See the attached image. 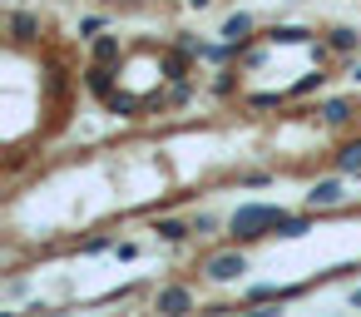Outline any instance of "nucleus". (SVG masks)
Here are the masks:
<instances>
[{"label": "nucleus", "instance_id": "obj_8", "mask_svg": "<svg viewBox=\"0 0 361 317\" xmlns=\"http://www.w3.org/2000/svg\"><path fill=\"white\" fill-rule=\"evenodd\" d=\"M317 114H322V124H351L361 109H356V100H346V95H341V100H322V104H317Z\"/></svg>", "mask_w": 361, "mask_h": 317}, {"label": "nucleus", "instance_id": "obj_6", "mask_svg": "<svg viewBox=\"0 0 361 317\" xmlns=\"http://www.w3.org/2000/svg\"><path fill=\"white\" fill-rule=\"evenodd\" d=\"M341 203V179H317L312 189H307V208L312 213H326V208H336Z\"/></svg>", "mask_w": 361, "mask_h": 317}, {"label": "nucleus", "instance_id": "obj_12", "mask_svg": "<svg viewBox=\"0 0 361 317\" xmlns=\"http://www.w3.org/2000/svg\"><path fill=\"white\" fill-rule=\"evenodd\" d=\"M326 45L346 60L351 50H361V30H351V25H331V30H326Z\"/></svg>", "mask_w": 361, "mask_h": 317}, {"label": "nucleus", "instance_id": "obj_26", "mask_svg": "<svg viewBox=\"0 0 361 317\" xmlns=\"http://www.w3.org/2000/svg\"><path fill=\"white\" fill-rule=\"evenodd\" d=\"M351 307H361V287H356V292H351Z\"/></svg>", "mask_w": 361, "mask_h": 317}, {"label": "nucleus", "instance_id": "obj_24", "mask_svg": "<svg viewBox=\"0 0 361 317\" xmlns=\"http://www.w3.org/2000/svg\"><path fill=\"white\" fill-rule=\"evenodd\" d=\"M346 75H351V85H361V65H356L351 55H346Z\"/></svg>", "mask_w": 361, "mask_h": 317}, {"label": "nucleus", "instance_id": "obj_10", "mask_svg": "<svg viewBox=\"0 0 361 317\" xmlns=\"http://www.w3.org/2000/svg\"><path fill=\"white\" fill-rule=\"evenodd\" d=\"M223 40H233V45H247L252 40V16L247 11H233L228 20H223V30H218Z\"/></svg>", "mask_w": 361, "mask_h": 317}, {"label": "nucleus", "instance_id": "obj_23", "mask_svg": "<svg viewBox=\"0 0 361 317\" xmlns=\"http://www.w3.org/2000/svg\"><path fill=\"white\" fill-rule=\"evenodd\" d=\"M114 258H119V263H134V258H139V243H114Z\"/></svg>", "mask_w": 361, "mask_h": 317}, {"label": "nucleus", "instance_id": "obj_22", "mask_svg": "<svg viewBox=\"0 0 361 317\" xmlns=\"http://www.w3.org/2000/svg\"><path fill=\"white\" fill-rule=\"evenodd\" d=\"M282 100H287V95H247V104H252V109H277Z\"/></svg>", "mask_w": 361, "mask_h": 317}, {"label": "nucleus", "instance_id": "obj_11", "mask_svg": "<svg viewBox=\"0 0 361 317\" xmlns=\"http://www.w3.org/2000/svg\"><path fill=\"white\" fill-rule=\"evenodd\" d=\"M154 238L159 243H188L193 223H183V218H154Z\"/></svg>", "mask_w": 361, "mask_h": 317}, {"label": "nucleus", "instance_id": "obj_13", "mask_svg": "<svg viewBox=\"0 0 361 317\" xmlns=\"http://www.w3.org/2000/svg\"><path fill=\"white\" fill-rule=\"evenodd\" d=\"M326 80H331V75H326V65H317L312 75H302V80H297V85L287 90V100H307V95H322V90H326Z\"/></svg>", "mask_w": 361, "mask_h": 317}, {"label": "nucleus", "instance_id": "obj_18", "mask_svg": "<svg viewBox=\"0 0 361 317\" xmlns=\"http://www.w3.org/2000/svg\"><path fill=\"white\" fill-rule=\"evenodd\" d=\"M238 80H243V75H238V65H223V70H218V80H213V95H233V90H238Z\"/></svg>", "mask_w": 361, "mask_h": 317}, {"label": "nucleus", "instance_id": "obj_15", "mask_svg": "<svg viewBox=\"0 0 361 317\" xmlns=\"http://www.w3.org/2000/svg\"><path fill=\"white\" fill-rule=\"evenodd\" d=\"M302 233H312V213H282L272 228V238H302Z\"/></svg>", "mask_w": 361, "mask_h": 317}, {"label": "nucleus", "instance_id": "obj_7", "mask_svg": "<svg viewBox=\"0 0 361 317\" xmlns=\"http://www.w3.org/2000/svg\"><path fill=\"white\" fill-rule=\"evenodd\" d=\"M159 70H164V80H188V75H193V55H188L183 45L159 50Z\"/></svg>", "mask_w": 361, "mask_h": 317}, {"label": "nucleus", "instance_id": "obj_25", "mask_svg": "<svg viewBox=\"0 0 361 317\" xmlns=\"http://www.w3.org/2000/svg\"><path fill=\"white\" fill-rule=\"evenodd\" d=\"M213 6V0H188V11H208Z\"/></svg>", "mask_w": 361, "mask_h": 317}, {"label": "nucleus", "instance_id": "obj_21", "mask_svg": "<svg viewBox=\"0 0 361 317\" xmlns=\"http://www.w3.org/2000/svg\"><path fill=\"white\" fill-rule=\"evenodd\" d=\"M99 30H104V16H85L80 20V40H94Z\"/></svg>", "mask_w": 361, "mask_h": 317}, {"label": "nucleus", "instance_id": "obj_4", "mask_svg": "<svg viewBox=\"0 0 361 317\" xmlns=\"http://www.w3.org/2000/svg\"><path fill=\"white\" fill-rule=\"evenodd\" d=\"M193 307H198V292L183 282H164L154 292V312H193Z\"/></svg>", "mask_w": 361, "mask_h": 317}, {"label": "nucleus", "instance_id": "obj_1", "mask_svg": "<svg viewBox=\"0 0 361 317\" xmlns=\"http://www.w3.org/2000/svg\"><path fill=\"white\" fill-rule=\"evenodd\" d=\"M287 208H277V203H243L233 218H228V238L233 243H257V238H272V228H277V218H282Z\"/></svg>", "mask_w": 361, "mask_h": 317}, {"label": "nucleus", "instance_id": "obj_3", "mask_svg": "<svg viewBox=\"0 0 361 317\" xmlns=\"http://www.w3.org/2000/svg\"><path fill=\"white\" fill-rule=\"evenodd\" d=\"M85 90L104 104V100L119 90V70H114V65H104V60H90V65H85Z\"/></svg>", "mask_w": 361, "mask_h": 317}, {"label": "nucleus", "instance_id": "obj_27", "mask_svg": "<svg viewBox=\"0 0 361 317\" xmlns=\"http://www.w3.org/2000/svg\"><path fill=\"white\" fill-rule=\"evenodd\" d=\"M6 6H11V0H6Z\"/></svg>", "mask_w": 361, "mask_h": 317}, {"label": "nucleus", "instance_id": "obj_17", "mask_svg": "<svg viewBox=\"0 0 361 317\" xmlns=\"http://www.w3.org/2000/svg\"><path fill=\"white\" fill-rule=\"evenodd\" d=\"M331 164H336V174H361V139H351V144H341Z\"/></svg>", "mask_w": 361, "mask_h": 317}, {"label": "nucleus", "instance_id": "obj_9", "mask_svg": "<svg viewBox=\"0 0 361 317\" xmlns=\"http://www.w3.org/2000/svg\"><path fill=\"white\" fill-rule=\"evenodd\" d=\"M262 45H312V30L307 25H272V30H262Z\"/></svg>", "mask_w": 361, "mask_h": 317}, {"label": "nucleus", "instance_id": "obj_2", "mask_svg": "<svg viewBox=\"0 0 361 317\" xmlns=\"http://www.w3.org/2000/svg\"><path fill=\"white\" fill-rule=\"evenodd\" d=\"M198 273H203L208 282H238V277L247 273V258H243L238 248H223V253H213V258H208Z\"/></svg>", "mask_w": 361, "mask_h": 317}, {"label": "nucleus", "instance_id": "obj_14", "mask_svg": "<svg viewBox=\"0 0 361 317\" xmlns=\"http://www.w3.org/2000/svg\"><path fill=\"white\" fill-rule=\"evenodd\" d=\"M119 55H124V40H119V35H94V40H90V60H104V65H114Z\"/></svg>", "mask_w": 361, "mask_h": 317}, {"label": "nucleus", "instance_id": "obj_19", "mask_svg": "<svg viewBox=\"0 0 361 317\" xmlns=\"http://www.w3.org/2000/svg\"><path fill=\"white\" fill-rule=\"evenodd\" d=\"M272 184V174L267 169H252V174H238V189H267Z\"/></svg>", "mask_w": 361, "mask_h": 317}, {"label": "nucleus", "instance_id": "obj_16", "mask_svg": "<svg viewBox=\"0 0 361 317\" xmlns=\"http://www.w3.org/2000/svg\"><path fill=\"white\" fill-rule=\"evenodd\" d=\"M114 243H119V238H109V233H90V238H75V253L99 258V253H114Z\"/></svg>", "mask_w": 361, "mask_h": 317}, {"label": "nucleus", "instance_id": "obj_5", "mask_svg": "<svg viewBox=\"0 0 361 317\" xmlns=\"http://www.w3.org/2000/svg\"><path fill=\"white\" fill-rule=\"evenodd\" d=\"M6 35H11V45H35L40 40V16L35 11H11Z\"/></svg>", "mask_w": 361, "mask_h": 317}, {"label": "nucleus", "instance_id": "obj_20", "mask_svg": "<svg viewBox=\"0 0 361 317\" xmlns=\"http://www.w3.org/2000/svg\"><path fill=\"white\" fill-rule=\"evenodd\" d=\"M188 223H193V238H208V233L218 228V218H213V213H193Z\"/></svg>", "mask_w": 361, "mask_h": 317}]
</instances>
